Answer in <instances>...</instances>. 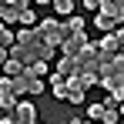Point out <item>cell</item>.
<instances>
[{"instance_id": "6da1fadb", "label": "cell", "mask_w": 124, "mask_h": 124, "mask_svg": "<svg viewBox=\"0 0 124 124\" xmlns=\"http://www.w3.org/2000/svg\"><path fill=\"white\" fill-rule=\"evenodd\" d=\"M7 57H14V61H20L23 67H30V64H37V61H50L54 50L37 37L34 27H30V30H23V27H20V30L14 34V47L7 50Z\"/></svg>"}, {"instance_id": "7a4b0ae2", "label": "cell", "mask_w": 124, "mask_h": 124, "mask_svg": "<svg viewBox=\"0 0 124 124\" xmlns=\"http://www.w3.org/2000/svg\"><path fill=\"white\" fill-rule=\"evenodd\" d=\"M37 37H40L50 50H57L64 44V20H57V17H44V20H37Z\"/></svg>"}, {"instance_id": "3957f363", "label": "cell", "mask_w": 124, "mask_h": 124, "mask_svg": "<svg viewBox=\"0 0 124 124\" xmlns=\"http://www.w3.org/2000/svg\"><path fill=\"white\" fill-rule=\"evenodd\" d=\"M97 84H104L107 91H124V57L121 54L97 70Z\"/></svg>"}, {"instance_id": "277c9868", "label": "cell", "mask_w": 124, "mask_h": 124, "mask_svg": "<svg viewBox=\"0 0 124 124\" xmlns=\"http://www.w3.org/2000/svg\"><path fill=\"white\" fill-rule=\"evenodd\" d=\"M23 10H30L27 0H7V3H0V23H3V27H7V23H20Z\"/></svg>"}, {"instance_id": "5b68a950", "label": "cell", "mask_w": 124, "mask_h": 124, "mask_svg": "<svg viewBox=\"0 0 124 124\" xmlns=\"http://www.w3.org/2000/svg\"><path fill=\"white\" fill-rule=\"evenodd\" d=\"M97 14L111 17L117 27H124V0H101L97 3Z\"/></svg>"}, {"instance_id": "8992f818", "label": "cell", "mask_w": 124, "mask_h": 124, "mask_svg": "<svg viewBox=\"0 0 124 124\" xmlns=\"http://www.w3.org/2000/svg\"><path fill=\"white\" fill-rule=\"evenodd\" d=\"M87 44H91V40H87V34H67L64 44H61V50H64V57H77Z\"/></svg>"}, {"instance_id": "52a82bcc", "label": "cell", "mask_w": 124, "mask_h": 124, "mask_svg": "<svg viewBox=\"0 0 124 124\" xmlns=\"http://www.w3.org/2000/svg\"><path fill=\"white\" fill-rule=\"evenodd\" d=\"M97 121H101V124H117V121H121V114H117V101H114V97H104V101H101V114H97Z\"/></svg>"}, {"instance_id": "ba28073f", "label": "cell", "mask_w": 124, "mask_h": 124, "mask_svg": "<svg viewBox=\"0 0 124 124\" xmlns=\"http://www.w3.org/2000/svg\"><path fill=\"white\" fill-rule=\"evenodd\" d=\"M10 117H14L17 124H34V121H37V111H34V104H23V101H20L17 107H14Z\"/></svg>"}, {"instance_id": "9c48e42d", "label": "cell", "mask_w": 124, "mask_h": 124, "mask_svg": "<svg viewBox=\"0 0 124 124\" xmlns=\"http://www.w3.org/2000/svg\"><path fill=\"white\" fill-rule=\"evenodd\" d=\"M67 101L70 104H84V87L77 77H67Z\"/></svg>"}, {"instance_id": "30bf717a", "label": "cell", "mask_w": 124, "mask_h": 124, "mask_svg": "<svg viewBox=\"0 0 124 124\" xmlns=\"http://www.w3.org/2000/svg\"><path fill=\"white\" fill-rule=\"evenodd\" d=\"M50 94H54V97H61V101H67V77L50 74Z\"/></svg>"}, {"instance_id": "8fae6325", "label": "cell", "mask_w": 124, "mask_h": 124, "mask_svg": "<svg viewBox=\"0 0 124 124\" xmlns=\"http://www.w3.org/2000/svg\"><path fill=\"white\" fill-rule=\"evenodd\" d=\"M94 27H97L101 34H114V30H117V23L111 20V17H104V14H97V17H94Z\"/></svg>"}, {"instance_id": "7c38bea8", "label": "cell", "mask_w": 124, "mask_h": 124, "mask_svg": "<svg viewBox=\"0 0 124 124\" xmlns=\"http://www.w3.org/2000/svg\"><path fill=\"white\" fill-rule=\"evenodd\" d=\"M54 14L57 17H74V0H54Z\"/></svg>"}, {"instance_id": "4fadbf2b", "label": "cell", "mask_w": 124, "mask_h": 124, "mask_svg": "<svg viewBox=\"0 0 124 124\" xmlns=\"http://www.w3.org/2000/svg\"><path fill=\"white\" fill-rule=\"evenodd\" d=\"M10 47H14V30L0 23V50H10Z\"/></svg>"}, {"instance_id": "5bb4252c", "label": "cell", "mask_w": 124, "mask_h": 124, "mask_svg": "<svg viewBox=\"0 0 124 124\" xmlns=\"http://www.w3.org/2000/svg\"><path fill=\"white\" fill-rule=\"evenodd\" d=\"M20 70H23V64H20V61H14V57H7V64H3V74H7V77H17Z\"/></svg>"}, {"instance_id": "9a60e30c", "label": "cell", "mask_w": 124, "mask_h": 124, "mask_svg": "<svg viewBox=\"0 0 124 124\" xmlns=\"http://www.w3.org/2000/svg\"><path fill=\"white\" fill-rule=\"evenodd\" d=\"M17 104H20V97H14V94H0V107H3V111H10V114H14V107H17Z\"/></svg>"}, {"instance_id": "2e32d148", "label": "cell", "mask_w": 124, "mask_h": 124, "mask_svg": "<svg viewBox=\"0 0 124 124\" xmlns=\"http://www.w3.org/2000/svg\"><path fill=\"white\" fill-rule=\"evenodd\" d=\"M27 70H30V74H34V77L40 81V77H47V61H37V64H30Z\"/></svg>"}, {"instance_id": "e0dca14e", "label": "cell", "mask_w": 124, "mask_h": 124, "mask_svg": "<svg viewBox=\"0 0 124 124\" xmlns=\"http://www.w3.org/2000/svg\"><path fill=\"white\" fill-rule=\"evenodd\" d=\"M20 23H23V30H30V23H37V17H34L30 10H23V14H20Z\"/></svg>"}, {"instance_id": "ac0fdd59", "label": "cell", "mask_w": 124, "mask_h": 124, "mask_svg": "<svg viewBox=\"0 0 124 124\" xmlns=\"http://www.w3.org/2000/svg\"><path fill=\"white\" fill-rule=\"evenodd\" d=\"M87 114H91V117L97 121V114H101V101H97V104H87Z\"/></svg>"}, {"instance_id": "d6986e66", "label": "cell", "mask_w": 124, "mask_h": 124, "mask_svg": "<svg viewBox=\"0 0 124 124\" xmlns=\"http://www.w3.org/2000/svg\"><path fill=\"white\" fill-rule=\"evenodd\" d=\"M44 91V81H37V77H34V81H30V94H40Z\"/></svg>"}, {"instance_id": "ffe728a7", "label": "cell", "mask_w": 124, "mask_h": 124, "mask_svg": "<svg viewBox=\"0 0 124 124\" xmlns=\"http://www.w3.org/2000/svg\"><path fill=\"white\" fill-rule=\"evenodd\" d=\"M0 94H10V77H0Z\"/></svg>"}, {"instance_id": "44dd1931", "label": "cell", "mask_w": 124, "mask_h": 124, "mask_svg": "<svg viewBox=\"0 0 124 124\" xmlns=\"http://www.w3.org/2000/svg\"><path fill=\"white\" fill-rule=\"evenodd\" d=\"M3 64H7V50H0V70H3Z\"/></svg>"}, {"instance_id": "7402d4cb", "label": "cell", "mask_w": 124, "mask_h": 124, "mask_svg": "<svg viewBox=\"0 0 124 124\" xmlns=\"http://www.w3.org/2000/svg\"><path fill=\"white\" fill-rule=\"evenodd\" d=\"M0 124H17V121H14V117H3V121H0Z\"/></svg>"}, {"instance_id": "603a6c76", "label": "cell", "mask_w": 124, "mask_h": 124, "mask_svg": "<svg viewBox=\"0 0 124 124\" xmlns=\"http://www.w3.org/2000/svg\"><path fill=\"white\" fill-rule=\"evenodd\" d=\"M70 124H87V121H77V117H74V121H70Z\"/></svg>"}, {"instance_id": "cb8c5ba5", "label": "cell", "mask_w": 124, "mask_h": 124, "mask_svg": "<svg viewBox=\"0 0 124 124\" xmlns=\"http://www.w3.org/2000/svg\"><path fill=\"white\" fill-rule=\"evenodd\" d=\"M34 124H37V121H34Z\"/></svg>"}]
</instances>
